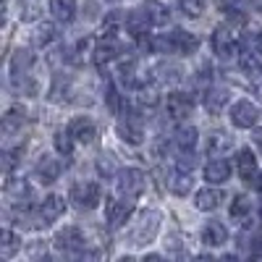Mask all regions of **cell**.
<instances>
[{
    "instance_id": "obj_1",
    "label": "cell",
    "mask_w": 262,
    "mask_h": 262,
    "mask_svg": "<svg viewBox=\"0 0 262 262\" xmlns=\"http://www.w3.org/2000/svg\"><path fill=\"white\" fill-rule=\"evenodd\" d=\"M160 221H163V215L158 210H144L139 215V221L131 226V231H128V244L131 247L149 244L152 238L158 236V231H160Z\"/></svg>"
},
{
    "instance_id": "obj_2",
    "label": "cell",
    "mask_w": 262,
    "mask_h": 262,
    "mask_svg": "<svg viewBox=\"0 0 262 262\" xmlns=\"http://www.w3.org/2000/svg\"><path fill=\"white\" fill-rule=\"evenodd\" d=\"M259 107L252 100H236L228 111V118L236 128H254L259 123Z\"/></svg>"
},
{
    "instance_id": "obj_3",
    "label": "cell",
    "mask_w": 262,
    "mask_h": 262,
    "mask_svg": "<svg viewBox=\"0 0 262 262\" xmlns=\"http://www.w3.org/2000/svg\"><path fill=\"white\" fill-rule=\"evenodd\" d=\"M116 189H118L121 196H126V200H137V196L144 191V173L139 168H123V170H118Z\"/></svg>"
},
{
    "instance_id": "obj_4",
    "label": "cell",
    "mask_w": 262,
    "mask_h": 262,
    "mask_svg": "<svg viewBox=\"0 0 262 262\" xmlns=\"http://www.w3.org/2000/svg\"><path fill=\"white\" fill-rule=\"evenodd\" d=\"M210 45H212V53H215L217 58H223V60L242 55V50H238V42H236V37H233V29H228V27H217V29L212 32V37H210Z\"/></svg>"
},
{
    "instance_id": "obj_5",
    "label": "cell",
    "mask_w": 262,
    "mask_h": 262,
    "mask_svg": "<svg viewBox=\"0 0 262 262\" xmlns=\"http://www.w3.org/2000/svg\"><path fill=\"white\" fill-rule=\"evenodd\" d=\"M134 215V202L126 200H105V223L107 228H123L126 221Z\"/></svg>"
},
{
    "instance_id": "obj_6",
    "label": "cell",
    "mask_w": 262,
    "mask_h": 262,
    "mask_svg": "<svg viewBox=\"0 0 262 262\" xmlns=\"http://www.w3.org/2000/svg\"><path fill=\"white\" fill-rule=\"evenodd\" d=\"M69 196L74 200V205H79V207H84V210L97 207L100 200H102L100 186H97L95 181H79V184H74L71 191H69Z\"/></svg>"
},
{
    "instance_id": "obj_7",
    "label": "cell",
    "mask_w": 262,
    "mask_h": 262,
    "mask_svg": "<svg viewBox=\"0 0 262 262\" xmlns=\"http://www.w3.org/2000/svg\"><path fill=\"white\" fill-rule=\"evenodd\" d=\"M6 200L13 207H32L34 200V189L24 179H8L6 181Z\"/></svg>"
},
{
    "instance_id": "obj_8",
    "label": "cell",
    "mask_w": 262,
    "mask_h": 262,
    "mask_svg": "<svg viewBox=\"0 0 262 262\" xmlns=\"http://www.w3.org/2000/svg\"><path fill=\"white\" fill-rule=\"evenodd\" d=\"M116 131H118V137H121L126 144H142V142H144V126H142V121H139L137 116L121 118L118 126H116Z\"/></svg>"
},
{
    "instance_id": "obj_9",
    "label": "cell",
    "mask_w": 262,
    "mask_h": 262,
    "mask_svg": "<svg viewBox=\"0 0 262 262\" xmlns=\"http://www.w3.org/2000/svg\"><path fill=\"white\" fill-rule=\"evenodd\" d=\"M53 244H55V249H60V252H79V249L84 247V233H81L76 226H66L63 231L55 233Z\"/></svg>"
},
{
    "instance_id": "obj_10",
    "label": "cell",
    "mask_w": 262,
    "mask_h": 262,
    "mask_svg": "<svg viewBox=\"0 0 262 262\" xmlns=\"http://www.w3.org/2000/svg\"><path fill=\"white\" fill-rule=\"evenodd\" d=\"M168 39H170V53H179V55H191L200 48V39L189 32H184V29L168 32Z\"/></svg>"
},
{
    "instance_id": "obj_11",
    "label": "cell",
    "mask_w": 262,
    "mask_h": 262,
    "mask_svg": "<svg viewBox=\"0 0 262 262\" xmlns=\"http://www.w3.org/2000/svg\"><path fill=\"white\" fill-rule=\"evenodd\" d=\"M191 107H194L191 95H186V92H173V95H168L165 111H168V116H170V118H176V121L186 118V116L191 113Z\"/></svg>"
},
{
    "instance_id": "obj_12",
    "label": "cell",
    "mask_w": 262,
    "mask_h": 262,
    "mask_svg": "<svg viewBox=\"0 0 262 262\" xmlns=\"http://www.w3.org/2000/svg\"><path fill=\"white\" fill-rule=\"evenodd\" d=\"M149 27H155V24L149 21V16L144 13V8H137V11H131L126 16V32L134 37V39H144L147 32H149Z\"/></svg>"
},
{
    "instance_id": "obj_13",
    "label": "cell",
    "mask_w": 262,
    "mask_h": 262,
    "mask_svg": "<svg viewBox=\"0 0 262 262\" xmlns=\"http://www.w3.org/2000/svg\"><path fill=\"white\" fill-rule=\"evenodd\" d=\"M69 134H71L79 144H92L95 137H97V128H95V123H92L90 118L79 116V118H74V121L69 123Z\"/></svg>"
},
{
    "instance_id": "obj_14",
    "label": "cell",
    "mask_w": 262,
    "mask_h": 262,
    "mask_svg": "<svg viewBox=\"0 0 262 262\" xmlns=\"http://www.w3.org/2000/svg\"><path fill=\"white\" fill-rule=\"evenodd\" d=\"M39 215H42V221H45V226H53L55 221H60V217L66 215V200L58 196V194H50L48 200L42 202Z\"/></svg>"
},
{
    "instance_id": "obj_15",
    "label": "cell",
    "mask_w": 262,
    "mask_h": 262,
    "mask_svg": "<svg viewBox=\"0 0 262 262\" xmlns=\"http://www.w3.org/2000/svg\"><path fill=\"white\" fill-rule=\"evenodd\" d=\"M236 170H238V176H242L244 181H254L257 179V158H254V152L252 149H238V155H236Z\"/></svg>"
},
{
    "instance_id": "obj_16",
    "label": "cell",
    "mask_w": 262,
    "mask_h": 262,
    "mask_svg": "<svg viewBox=\"0 0 262 262\" xmlns=\"http://www.w3.org/2000/svg\"><path fill=\"white\" fill-rule=\"evenodd\" d=\"M152 74H155V81H160V84H179L181 79H184V69L179 63H160V66H155L152 69Z\"/></svg>"
},
{
    "instance_id": "obj_17",
    "label": "cell",
    "mask_w": 262,
    "mask_h": 262,
    "mask_svg": "<svg viewBox=\"0 0 262 262\" xmlns=\"http://www.w3.org/2000/svg\"><path fill=\"white\" fill-rule=\"evenodd\" d=\"M226 242H228V231H226L223 223H217V221L205 223V228H202V244H207V247H223Z\"/></svg>"
},
{
    "instance_id": "obj_18",
    "label": "cell",
    "mask_w": 262,
    "mask_h": 262,
    "mask_svg": "<svg viewBox=\"0 0 262 262\" xmlns=\"http://www.w3.org/2000/svg\"><path fill=\"white\" fill-rule=\"evenodd\" d=\"M116 58H118V45H116L111 37H105L102 42H97L95 50H92L95 66H107V63H113Z\"/></svg>"
},
{
    "instance_id": "obj_19",
    "label": "cell",
    "mask_w": 262,
    "mask_h": 262,
    "mask_svg": "<svg viewBox=\"0 0 262 262\" xmlns=\"http://www.w3.org/2000/svg\"><path fill=\"white\" fill-rule=\"evenodd\" d=\"M168 189H170L173 194H179V196H186V194L194 189V179H191V173H189V170H179V168H176V173H170V176H168Z\"/></svg>"
},
{
    "instance_id": "obj_20",
    "label": "cell",
    "mask_w": 262,
    "mask_h": 262,
    "mask_svg": "<svg viewBox=\"0 0 262 262\" xmlns=\"http://www.w3.org/2000/svg\"><path fill=\"white\" fill-rule=\"evenodd\" d=\"M221 200H223V194L217 189H210V186H205V189H200L194 194V205H196V210H202V212L215 210L217 205H221Z\"/></svg>"
},
{
    "instance_id": "obj_21",
    "label": "cell",
    "mask_w": 262,
    "mask_h": 262,
    "mask_svg": "<svg viewBox=\"0 0 262 262\" xmlns=\"http://www.w3.org/2000/svg\"><path fill=\"white\" fill-rule=\"evenodd\" d=\"M205 179L207 184H223L231 179V165L226 160H210L205 165Z\"/></svg>"
},
{
    "instance_id": "obj_22",
    "label": "cell",
    "mask_w": 262,
    "mask_h": 262,
    "mask_svg": "<svg viewBox=\"0 0 262 262\" xmlns=\"http://www.w3.org/2000/svg\"><path fill=\"white\" fill-rule=\"evenodd\" d=\"M37 176L42 184H53L58 176H60V163L55 158H48V155H42L39 163H37Z\"/></svg>"
},
{
    "instance_id": "obj_23",
    "label": "cell",
    "mask_w": 262,
    "mask_h": 262,
    "mask_svg": "<svg viewBox=\"0 0 262 262\" xmlns=\"http://www.w3.org/2000/svg\"><path fill=\"white\" fill-rule=\"evenodd\" d=\"M50 13H53L55 21H60V24H69L76 16V3L74 0H50Z\"/></svg>"
},
{
    "instance_id": "obj_24",
    "label": "cell",
    "mask_w": 262,
    "mask_h": 262,
    "mask_svg": "<svg viewBox=\"0 0 262 262\" xmlns=\"http://www.w3.org/2000/svg\"><path fill=\"white\" fill-rule=\"evenodd\" d=\"M228 90H223V86H215V90H207L205 92V107L210 113H221L223 107L228 105Z\"/></svg>"
},
{
    "instance_id": "obj_25",
    "label": "cell",
    "mask_w": 262,
    "mask_h": 262,
    "mask_svg": "<svg viewBox=\"0 0 262 262\" xmlns=\"http://www.w3.org/2000/svg\"><path fill=\"white\" fill-rule=\"evenodd\" d=\"M18 249H21V238L11 228L0 231V259H11Z\"/></svg>"
},
{
    "instance_id": "obj_26",
    "label": "cell",
    "mask_w": 262,
    "mask_h": 262,
    "mask_svg": "<svg viewBox=\"0 0 262 262\" xmlns=\"http://www.w3.org/2000/svg\"><path fill=\"white\" fill-rule=\"evenodd\" d=\"M142 8H144V13L149 16V21H152L155 27H163V24H168V18H170V11H168V6L158 3V0H147V3H144Z\"/></svg>"
},
{
    "instance_id": "obj_27",
    "label": "cell",
    "mask_w": 262,
    "mask_h": 262,
    "mask_svg": "<svg viewBox=\"0 0 262 262\" xmlns=\"http://www.w3.org/2000/svg\"><path fill=\"white\" fill-rule=\"evenodd\" d=\"M123 24H126V16L121 11H111V13L102 18V37H111L113 39L123 29Z\"/></svg>"
},
{
    "instance_id": "obj_28",
    "label": "cell",
    "mask_w": 262,
    "mask_h": 262,
    "mask_svg": "<svg viewBox=\"0 0 262 262\" xmlns=\"http://www.w3.org/2000/svg\"><path fill=\"white\" fill-rule=\"evenodd\" d=\"M32 63H34V55H32L29 50H18V53L13 55V60H11V74H13V79H16V76H27V71L32 69Z\"/></svg>"
},
{
    "instance_id": "obj_29",
    "label": "cell",
    "mask_w": 262,
    "mask_h": 262,
    "mask_svg": "<svg viewBox=\"0 0 262 262\" xmlns=\"http://www.w3.org/2000/svg\"><path fill=\"white\" fill-rule=\"evenodd\" d=\"M233 139L228 134H223V131H212L210 139H207V152L210 155H223L226 149H231Z\"/></svg>"
},
{
    "instance_id": "obj_30",
    "label": "cell",
    "mask_w": 262,
    "mask_h": 262,
    "mask_svg": "<svg viewBox=\"0 0 262 262\" xmlns=\"http://www.w3.org/2000/svg\"><path fill=\"white\" fill-rule=\"evenodd\" d=\"M196 139H200V131H196L194 126H181V128L176 131V147L184 149V152L194 149Z\"/></svg>"
},
{
    "instance_id": "obj_31",
    "label": "cell",
    "mask_w": 262,
    "mask_h": 262,
    "mask_svg": "<svg viewBox=\"0 0 262 262\" xmlns=\"http://www.w3.org/2000/svg\"><path fill=\"white\" fill-rule=\"evenodd\" d=\"M55 37H58V32H55L53 24H39V27L32 32V45H34V48H48Z\"/></svg>"
},
{
    "instance_id": "obj_32",
    "label": "cell",
    "mask_w": 262,
    "mask_h": 262,
    "mask_svg": "<svg viewBox=\"0 0 262 262\" xmlns=\"http://www.w3.org/2000/svg\"><path fill=\"white\" fill-rule=\"evenodd\" d=\"M228 212H231L233 221H244V217H249V212H252V200H249V196H244V194L233 196Z\"/></svg>"
},
{
    "instance_id": "obj_33",
    "label": "cell",
    "mask_w": 262,
    "mask_h": 262,
    "mask_svg": "<svg viewBox=\"0 0 262 262\" xmlns=\"http://www.w3.org/2000/svg\"><path fill=\"white\" fill-rule=\"evenodd\" d=\"M69 92H71V81L58 74L53 86H50V100L53 102H63V100H69Z\"/></svg>"
},
{
    "instance_id": "obj_34",
    "label": "cell",
    "mask_w": 262,
    "mask_h": 262,
    "mask_svg": "<svg viewBox=\"0 0 262 262\" xmlns=\"http://www.w3.org/2000/svg\"><path fill=\"white\" fill-rule=\"evenodd\" d=\"M74 137L69 134V128H66V131H58V134L53 137V144H55V149L60 152V155L63 158H71V152H74Z\"/></svg>"
},
{
    "instance_id": "obj_35",
    "label": "cell",
    "mask_w": 262,
    "mask_h": 262,
    "mask_svg": "<svg viewBox=\"0 0 262 262\" xmlns=\"http://www.w3.org/2000/svg\"><path fill=\"white\" fill-rule=\"evenodd\" d=\"M24 118H27V111H24V107H11V111L6 113V118H3V128H6V134H11V131H13L16 126L24 123Z\"/></svg>"
},
{
    "instance_id": "obj_36",
    "label": "cell",
    "mask_w": 262,
    "mask_h": 262,
    "mask_svg": "<svg viewBox=\"0 0 262 262\" xmlns=\"http://www.w3.org/2000/svg\"><path fill=\"white\" fill-rule=\"evenodd\" d=\"M205 3H207V0H179V8H181V13H184V16L196 18V16H202Z\"/></svg>"
},
{
    "instance_id": "obj_37",
    "label": "cell",
    "mask_w": 262,
    "mask_h": 262,
    "mask_svg": "<svg viewBox=\"0 0 262 262\" xmlns=\"http://www.w3.org/2000/svg\"><path fill=\"white\" fill-rule=\"evenodd\" d=\"M97 170H100V176H105V179L118 176V168H116L113 155H100V158H97Z\"/></svg>"
},
{
    "instance_id": "obj_38",
    "label": "cell",
    "mask_w": 262,
    "mask_h": 262,
    "mask_svg": "<svg viewBox=\"0 0 262 262\" xmlns=\"http://www.w3.org/2000/svg\"><path fill=\"white\" fill-rule=\"evenodd\" d=\"M42 6L37 0H21V21H37Z\"/></svg>"
},
{
    "instance_id": "obj_39",
    "label": "cell",
    "mask_w": 262,
    "mask_h": 262,
    "mask_svg": "<svg viewBox=\"0 0 262 262\" xmlns=\"http://www.w3.org/2000/svg\"><path fill=\"white\" fill-rule=\"evenodd\" d=\"M196 165H200V158H196L191 149H189V152H184V155L176 160V168H179V170H189V173H191Z\"/></svg>"
},
{
    "instance_id": "obj_40",
    "label": "cell",
    "mask_w": 262,
    "mask_h": 262,
    "mask_svg": "<svg viewBox=\"0 0 262 262\" xmlns=\"http://www.w3.org/2000/svg\"><path fill=\"white\" fill-rule=\"evenodd\" d=\"M105 102H107V107H111V113H118V92H116L111 79L105 81Z\"/></svg>"
},
{
    "instance_id": "obj_41",
    "label": "cell",
    "mask_w": 262,
    "mask_h": 262,
    "mask_svg": "<svg viewBox=\"0 0 262 262\" xmlns=\"http://www.w3.org/2000/svg\"><path fill=\"white\" fill-rule=\"evenodd\" d=\"M27 254H29V259H39V257H48V249H45V244H42V242H37V244H32L27 249Z\"/></svg>"
},
{
    "instance_id": "obj_42",
    "label": "cell",
    "mask_w": 262,
    "mask_h": 262,
    "mask_svg": "<svg viewBox=\"0 0 262 262\" xmlns=\"http://www.w3.org/2000/svg\"><path fill=\"white\" fill-rule=\"evenodd\" d=\"M254 189L262 194V173H257V179H254Z\"/></svg>"
},
{
    "instance_id": "obj_43",
    "label": "cell",
    "mask_w": 262,
    "mask_h": 262,
    "mask_svg": "<svg viewBox=\"0 0 262 262\" xmlns=\"http://www.w3.org/2000/svg\"><path fill=\"white\" fill-rule=\"evenodd\" d=\"M254 142H257V144H259V149H262V128H257V131H254Z\"/></svg>"
},
{
    "instance_id": "obj_44",
    "label": "cell",
    "mask_w": 262,
    "mask_h": 262,
    "mask_svg": "<svg viewBox=\"0 0 262 262\" xmlns=\"http://www.w3.org/2000/svg\"><path fill=\"white\" fill-rule=\"evenodd\" d=\"M257 48H259V50H262V32H259V34H257Z\"/></svg>"
},
{
    "instance_id": "obj_45",
    "label": "cell",
    "mask_w": 262,
    "mask_h": 262,
    "mask_svg": "<svg viewBox=\"0 0 262 262\" xmlns=\"http://www.w3.org/2000/svg\"><path fill=\"white\" fill-rule=\"evenodd\" d=\"M107 3H121V0H107Z\"/></svg>"
},
{
    "instance_id": "obj_46",
    "label": "cell",
    "mask_w": 262,
    "mask_h": 262,
    "mask_svg": "<svg viewBox=\"0 0 262 262\" xmlns=\"http://www.w3.org/2000/svg\"><path fill=\"white\" fill-rule=\"evenodd\" d=\"M259 69H262V66H259Z\"/></svg>"
}]
</instances>
